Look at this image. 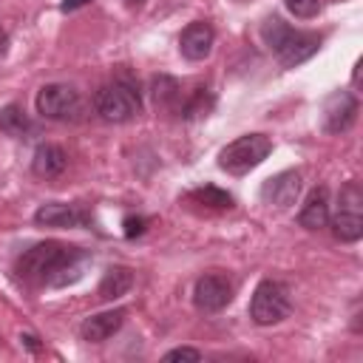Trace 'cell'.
Here are the masks:
<instances>
[{"mask_svg": "<svg viewBox=\"0 0 363 363\" xmlns=\"http://www.w3.org/2000/svg\"><path fill=\"white\" fill-rule=\"evenodd\" d=\"M261 40L284 68H295V65L306 62L312 54H318L320 43H323L320 34L292 28L281 17H267L261 23Z\"/></svg>", "mask_w": 363, "mask_h": 363, "instance_id": "cell-2", "label": "cell"}, {"mask_svg": "<svg viewBox=\"0 0 363 363\" xmlns=\"http://www.w3.org/2000/svg\"><path fill=\"white\" fill-rule=\"evenodd\" d=\"M233 301V284L227 275L221 272H204L201 278H196V286H193V303L199 312H221L227 303Z\"/></svg>", "mask_w": 363, "mask_h": 363, "instance_id": "cell-8", "label": "cell"}, {"mask_svg": "<svg viewBox=\"0 0 363 363\" xmlns=\"http://www.w3.org/2000/svg\"><path fill=\"white\" fill-rule=\"evenodd\" d=\"M37 113L43 119H51V122H79L82 119V96L77 88L65 85V82H51V85H43L37 91Z\"/></svg>", "mask_w": 363, "mask_h": 363, "instance_id": "cell-6", "label": "cell"}, {"mask_svg": "<svg viewBox=\"0 0 363 363\" xmlns=\"http://www.w3.org/2000/svg\"><path fill=\"white\" fill-rule=\"evenodd\" d=\"M122 3H125L128 9H142V6H145V0H122Z\"/></svg>", "mask_w": 363, "mask_h": 363, "instance_id": "cell-26", "label": "cell"}, {"mask_svg": "<svg viewBox=\"0 0 363 363\" xmlns=\"http://www.w3.org/2000/svg\"><path fill=\"white\" fill-rule=\"evenodd\" d=\"M94 111L105 119V122H130L142 113V96L136 91V85L125 82V79H113L105 82L96 94H94Z\"/></svg>", "mask_w": 363, "mask_h": 363, "instance_id": "cell-3", "label": "cell"}, {"mask_svg": "<svg viewBox=\"0 0 363 363\" xmlns=\"http://www.w3.org/2000/svg\"><path fill=\"white\" fill-rule=\"evenodd\" d=\"M164 360H201V352L190 349V346H179V349H170L164 354Z\"/></svg>", "mask_w": 363, "mask_h": 363, "instance_id": "cell-22", "label": "cell"}, {"mask_svg": "<svg viewBox=\"0 0 363 363\" xmlns=\"http://www.w3.org/2000/svg\"><path fill=\"white\" fill-rule=\"evenodd\" d=\"M187 201L193 204H201V207H210V210H230L233 207V196L218 190L216 184H204L199 190H190L187 193Z\"/></svg>", "mask_w": 363, "mask_h": 363, "instance_id": "cell-19", "label": "cell"}, {"mask_svg": "<svg viewBox=\"0 0 363 363\" xmlns=\"http://www.w3.org/2000/svg\"><path fill=\"white\" fill-rule=\"evenodd\" d=\"M272 153V139L264 133H244L235 142L224 145L218 150V167L233 173V176H244L250 170H255L267 156Z\"/></svg>", "mask_w": 363, "mask_h": 363, "instance_id": "cell-4", "label": "cell"}, {"mask_svg": "<svg viewBox=\"0 0 363 363\" xmlns=\"http://www.w3.org/2000/svg\"><path fill=\"white\" fill-rule=\"evenodd\" d=\"M130 286H133V272H130L128 267H111V269H105L96 295H99V301H116V298H122Z\"/></svg>", "mask_w": 363, "mask_h": 363, "instance_id": "cell-16", "label": "cell"}, {"mask_svg": "<svg viewBox=\"0 0 363 363\" xmlns=\"http://www.w3.org/2000/svg\"><path fill=\"white\" fill-rule=\"evenodd\" d=\"M301 196V173L298 170H281L275 176H269L261 184V199L269 207H292Z\"/></svg>", "mask_w": 363, "mask_h": 363, "instance_id": "cell-10", "label": "cell"}, {"mask_svg": "<svg viewBox=\"0 0 363 363\" xmlns=\"http://www.w3.org/2000/svg\"><path fill=\"white\" fill-rule=\"evenodd\" d=\"M357 119V96L352 91H335L323 102V130L343 133Z\"/></svg>", "mask_w": 363, "mask_h": 363, "instance_id": "cell-9", "label": "cell"}, {"mask_svg": "<svg viewBox=\"0 0 363 363\" xmlns=\"http://www.w3.org/2000/svg\"><path fill=\"white\" fill-rule=\"evenodd\" d=\"M88 3H91V0H62V3H60V9H62V11H77V9L88 6Z\"/></svg>", "mask_w": 363, "mask_h": 363, "instance_id": "cell-23", "label": "cell"}, {"mask_svg": "<svg viewBox=\"0 0 363 363\" xmlns=\"http://www.w3.org/2000/svg\"><path fill=\"white\" fill-rule=\"evenodd\" d=\"M122 323H125V309L96 312V315H91V318L82 320L79 335H82V340H88V343H102V340L113 337V335L122 329Z\"/></svg>", "mask_w": 363, "mask_h": 363, "instance_id": "cell-13", "label": "cell"}, {"mask_svg": "<svg viewBox=\"0 0 363 363\" xmlns=\"http://www.w3.org/2000/svg\"><path fill=\"white\" fill-rule=\"evenodd\" d=\"M9 51V34H6V28L0 26V57Z\"/></svg>", "mask_w": 363, "mask_h": 363, "instance_id": "cell-25", "label": "cell"}, {"mask_svg": "<svg viewBox=\"0 0 363 363\" xmlns=\"http://www.w3.org/2000/svg\"><path fill=\"white\" fill-rule=\"evenodd\" d=\"M34 221L43 227H85L88 213L77 204H62V201H48L40 204L34 213Z\"/></svg>", "mask_w": 363, "mask_h": 363, "instance_id": "cell-12", "label": "cell"}, {"mask_svg": "<svg viewBox=\"0 0 363 363\" xmlns=\"http://www.w3.org/2000/svg\"><path fill=\"white\" fill-rule=\"evenodd\" d=\"M153 102H156V108L179 111L182 108V88H179V82L170 79V77H156L153 79Z\"/></svg>", "mask_w": 363, "mask_h": 363, "instance_id": "cell-18", "label": "cell"}, {"mask_svg": "<svg viewBox=\"0 0 363 363\" xmlns=\"http://www.w3.org/2000/svg\"><path fill=\"white\" fill-rule=\"evenodd\" d=\"M332 235L343 244H354L363 235V190L357 182H346L337 196V213L329 218Z\"/></svg>", "mask_w": 363, "mask_h": 363, "instance_id": "cell-7", "label": "cell"}, {"mask_svg": "<svg viewBox=\"0 0 363 363\" xmlns=\"http://www.w3.org/2000/svg\"><path fill=\"white\" fill-rule=\"evenodd\" d=\"M91 255L82 247H68L62 241H40L28 247L20 258L14 272L31 286H68L77 284L88 267Z\"/></svg>", "mask_w": 363, "mask_h": 363, "instance_id": "cell-1", "label": "cell"}, {"mask_svg": "<svg viewBox=\"0 0 363 363\" xmlns=\"http://www.w3.org/2000/svg\"><path fill=\"white\" fill-rule=\"evenodd\" d=\"M213 43H216V31H213V26L204 23V20H196V23H190V26L182 31V37H179V51H182L184 60H190V62H201V60L210 57Z\"/></svg>", "mask_w": 363, "mask_h": 363, "instance_id": "cell-11", "label": "cell"}, {"mask_svg": "<svg viewBox=\"0 0 363 363\" xmlns=\"http://www.w3.org/2000/svg\"><path fill=\"white\" fill-rule=\"evenodd\" d=\"M20 340H23V343H26L28 349H34V352L40 349V343H37V337H34V335H28V332H26V335H20Z\"/></svg>", "mask_w": 363, "mask_h": 363, "instance_id": "cell-24", "label": "cell"}, {"mask_svg": "<svg viewBox=\"0 0 363 363\" xmlns=\"http://www.w3.org/2000/svg\"><path fill=\"white\" fill-rule=\"evenodd\" d=\"M292 309V298H289V286L284 281L275 278H264L252 298H250V318L258 326H272L281 323Z\"/></svg>", "mask_w": 363, "mask_h": 363, "instance_id": "cell-5", "label": "cell"}, {"mask_svg": "<svg viewBox=\"0 0 363 363\" xmlns=\"http://www.w3.org/2000/svg\"><path fill=\"white\" fill-rule=\"evenodd\" d=\"M68 167V156H65V150L60 147V145H37V150H34V159H31V170H34V176H40V179H54V176H60L62 170Z\"/></svg>", "mask_w": 363, "mask_h": 363, "instance_id": "cell-15", "label": "cell"}, {"mask_svg": "<svg viewBox=\"0 0 363 363\" xmlns=\"http://www.w3.org/2000/svg\"><path fill=\"white\" fill-rule=\"evenodd\" d=\"M145 224H147L145 216H128V218H125V238L142 235V233H145Z\"/></svg>", "mask_w": 363, "mask_h": 363, "instance_id": "cell-21", "label": "cell"}, {"mask_svg": "<svg viewBox=\"0 0 363 363\" xmlns=\"http://www.w3.org/2000/svg\"><path fill=\"white\" fill-rule=\"evenodd\" d=\"M284 6L289 9V14H295L301 20H309L323 9V0H284Z\"/></svg>", "mask_w": 363, "mask_h": 363, "instance_id": "cell-20", "label": "cell"}, {"mask_svg": "<svg viewBox=\"0 0 363 363\" xmlns=\"http://www.w3.org/2000/svg\"><path fill=\"white\" fill-rule=\"evenodd\" d=\"M0 130L9 133V136H14V139H26V136L34 133V125H31L28 113H26L20 105L11 102V105H6V108L0 111Z\"/></svg>", "mask_w": 363, "mask_h": 363, "instance_id": "cell-17", "label": "cell"}, {"mask_svg": "<svg viewBox=\"0 0 363 363\" xmlns=\"http://www.w3.org/2000/svg\"><path fill=\"white\" fill-rule=\"evenodd\" d=\"M298 224L303 230H312V233L323 230L329 224V190L326 187H315L306 196V201H303V207L298 213Z\"/></svg>", "mask_w": 363, "mask_h": 363, "instance_id": "cell-14", "label": "cell"}]
</instances>
